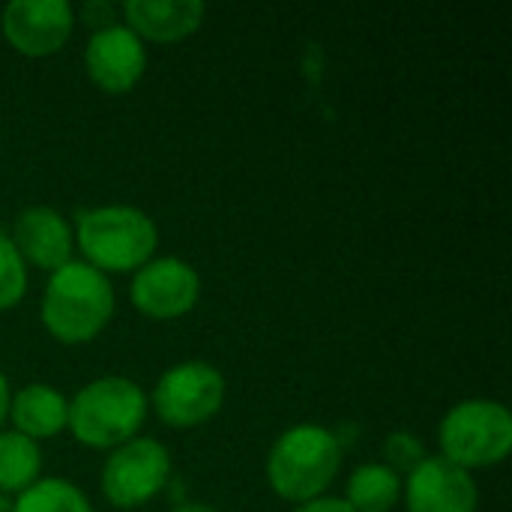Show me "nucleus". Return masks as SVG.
I'll return each mask as SVG.
<instances>
[{
	"label": "nucleus",
	"mask_w": 512,
	"mask_h": 512,
	"mask_svg": "<svg viewBox=\"0 0 512 512\" xmlns=\"http://www.w3.org/2000/svg\"><path fill=\"white\" fill-rule=\"evenodd\" d=\"M75 27V9L66 0H12L0 12V30L21 57L42 60L57 54Z\"/></svg>",
	"instance_id": "9"
},
{
	"label": "nucleus",
	"mask_w": 512,
	"mask_h": 512,
	"mask_svg": "<svg viewBox=\"0 0 512 512\" xmlns=\"http://www.w3.org/2000/svg\"><path fill=\"white\" fill-rule=\"evenodd\" d=\"M171 483V453L153 438H132L111 450L102 465V495L117 510H138L150 504Z\"/></svg>",
	"instance_id": "7"
},
{
	"label": "nucleus",
	"mask_w": 512,
	"mask_h": 512,
	"mask_svg": "<svg viewBox=\"0 0 512 512\" xmlns=\"http://www.w3.org/2000/svg\"><path fill=\"white\" fill-rule=\"evenodd\" d=\"M6 417H9V381L0 372V426L6 423Z\"/></svg>",
	"instance_id": "22"
},
{
	"label": "nucleus",
	"mask_w": 512,
	"mask_h": 512,
	"mask_svg": "<svg viewBox=\"0 0 512 512\" xmlns=\"http://www.w3.org/2000/svg\"><path fill=\"white\" fill-rule=\"evenodd\" d=\"M81 18L93 27V33L96 30H102V27H111V24H117L114 18H117V9L111 6V3H99V0H93V3H87L84 9H81Z\"/></svg>",
	"instance_id": "20"
},
{
	"label": "nucleus",
	"mask_w": 512,
	"mask_h": 512,
	"mask_svg": "<svg viewBox=\"0 0 512 512\" xmlns=\"http://www.w3.org/2000/svg\"><path fill=\"white\" fill-rule=\"evenodd\" d=\"M9 240L27 267L33 264L36 270H45V273H54L63 264H69L75 252V234L69 222L63 219L60 210L48 204L24 207L15 216V228Z\"/></svg>",
	"instance_id": "12"
},
{
	"label": "nucleus",
	"mask_w": 512,
	"mask_h": 512,
	"mask_svg": "<svg viewBox=\"0 0 512 512\" xmlns=\"http://www.w3.org/2000/svg\"><path fill=\"white\" fill-rule=\"evenodd\" d=\"M84 66L90 81L111 96L129 93L147 69V48L144 42L126 27L111 24L96 30L84 48Z\"/></svg>",
	"instance_id": "11"
},
{
	"label": "nucleus",
	"mask_w": 512,
	"mask_h": 512,
	"mask_svg": "<svg viewBox=\"0 0 512 512\" xmlns=\"http://www.w3.org/2000/svg\"><path fill=\"white\" fill-rule=\"evenodd\" d=\"M408 512H477L480 489L468 471L444 456H426L402 483Z\"/></svg>",
	"instance_id": "10"
},
{
	"label": "nucleus",
	"mask_w": 512,
	"mask_h": 512,
	"mask_svg": "<svg viewBox=\"0 0 512 512\" xmlns=\"http://www.w3.org/2000/svg\"><path fill=\"white\" fill-rule=\"evenodd\" d=\"M441 453L462 471L495 468L512 453V414L495 399H465L438 426Z\"/></svg>",
	"instance_id": "5"
},
{
	"label": "nucleus",
	"mask_w": 512,
	"mask_h": 512,
	"mask_svg": "<svg viewBox=\"0 0 512 512\" xmlns=\"http://www.w3.org/2000/svg\"><path fill=\"white\" fill-rule=\"evenodd\" d=\"M114 309L111 279L84 261H69L48 276L39 315L48 336L60 345H87L111 324Z\"/></svg>",
	"instance_id": "1"
},
{
	"label": "nucleus",
	"mask_w": 512,
	"mask_h": 512,
	"mask_svg": "<svg viewBox=\"0 0 512 512\" xmlns=\"http://www.w3.org/2000/svg\"><path fill=\"white\" fill-rule=\"evenodd\" d=\"M294 512H354L348 507L345 498H330V495H321L315 501H306V504H297Z\"/></svg>",
	"instance_id": "21"
},
{
	"label": "nucleus",
	"mask_w": 512,
	"mask_h": 512,
	"mask_svg": "<svg viewBox=\"0 0 512 512\" xmlns=\"http://www.w3.org/2000/svg\"><path fill=\"white\" fill-rule=\"evenodd\" d=\"M120 15L141 42L171 45L201 30L207 6L201 0H126Z\"/></svg>",
	"instance_id": "13"
},
{
	"label": "nucleus",
	"mask_w": 512,
	"mask_h": 512,
	"mask_svg": "<svg viewBox=\"0 0 512 512\" xmlns=\"http://www.w3.org/2000/svg\"><path fill=\"white\" fill-rule=\"evenodd\" d=\"M402 498V477L393 465H360L348 477V507L354 512H390Z\"/></svg>",
	"instance_id": "15"
},
{
	"label": "nucleus",
	"mask_w": 512,
	"mask_h": 512,
	"mask_svg": "<svg viewBox=\"0 0 512 512\" xmlns=\"http://www.w3.org/2000/svg\"><path fill=\"white\" fill-rule=\"evenodd\" d=\"M42 471L39 444L18 435L0 432V495H21L27 492Z\"/></svg>",
	"instance_id": "16"
},
{
	"label": "nucleus",
	"mask_w": 512,
	"mask_h": 512,
	"mask_svg": "<svg viewBox=\"0 0 512 512\" xmlns=\"http://www.w3.org/2000/svg\"><path fill=\"white\" fill-rule=\"evenodd\" d=\"M225 375L204 363L186 360L162 372L153 387V411L171 429H195L213 420L225 405Z\"/></svg>",
	"instance_id": "6"
},
{
	"label": "nucleus",
	"mask_w": 512,
	"mask_h": 512,
	"mask_svg": "<svg viewBox=\"0 0 512 512\" xmlns=\"http://www.w3.org/2000/svg\"><path fill=\"white\" fill-rule=\"evenodd\" d=\"M150 402L138 381L123 375H105L84 384L69 399L66 429L90 450H117L138 438L147 420Z\"/></svg>",
	"instance_id": "2"
},
{
	"label": "nucleus",
	"mask_w": 512,
	"mask_h": 512,
	"mask_svg": "<svg viewBox=\"0 0 512 512\" xmlns=\"http://www.w3.org/2000/svg\"><path fill=\"white\" fill-rule=\"evenodd\" d=\"M69 399L48 384H27L9 399V420L18 435L30 441L54 438L66 429Z\"/></svg>",
	"instance_id": "14"
},
{
	"label": "nucleus",
	"mask_w": 512,
	"mask_h": 512,
	"mask_svg": "<svg viewBox=\"0 0 512 512\" xmlns=\"http://www.w3.org/2000/svg\"><path fill=\"white\" fill-rule=\"evenodd\" d=\"M12 512H93V507L75 483L63 477H48L21 492L12 504Z\"/></svg>",
	"instance_id": "17"
},
{
	"label": "nucleus",
	"mask_w": 512,
	"mask_h": 512,
	"mask_svg": "<svg viewBox=\"0 0 512 512\" xmlns=\"http://www.w3.org/2000/svg\"><path fill=\"white\" fill-rule=\"evenodd\" d=\"M27 294V264L12 246L9 234L0 231V312L15 309Z\"/></svg>",
	"instance_id": "18"
},
{
	"label": "nucleus",
	"mask_w": 512,
	"mask_h": 512,
	"mask_svg": "<svg viewBox=\"0 0 512 512\" xmlns=\"http://www.w3.org/2000/svg\"><path fill=\"white\" fill-rule=\"evenodd\" d=\"M171 512H219L213 504H195V501H189V504H180V507H174Z\"/></svg>",
	"instance_id": "23"
},
{
	"label": "nucleus",
	"mask_w": 512,
	"mask_h": 512,
	"mask_svg": "<svg viewBox=\"0 0 512 512\" xmlns=\"http://www.w3.org/2000/svg\"><path fill=\"white\" fill-rule=\"evenodd\" d=\"M72 234L84 264L105 276L141 270L159 246L156 222L132 204H102L81 210Z\"/></svg>",
	"instance_id": "3"
},
{
	"label": "nucleus",
	"mask_w": 512,
	"mask_h": 512,
	"mask_svg": "<svg viewBox=\"0 0 512 512\" xmlns=\"http://www.w3.org/2000/svg\"><path fill=\"white\" fill-rule=\"evenodd\" d=\"M132 306L150 321H177L201 300V276L183 258H150L135 270L129 288Z\"/></svg>",
	"instance_id": "8"
},
{
	"label": "nucleus",
	"mask_w": 512,
	"mask_h": 512,
	"mask_svg": "<svg viewBox=\"0 0 512 512\" xmlns=\"http://www.w3.org/2000/svg\"><path fill=\"white\" fill-rule=\"evenodd\" d=\"M387 456H390V462H396V465H408V471L426 459L420 441H414V438L405 435V432H396V435L387 441Z\"/></svg>",
	"instance_id": "19"
},
{
	"label": "nucleus",
	"mask_w": 512,
	"mask_h": 512,
	"mask_svg": "<svg viewBox=\"0 0 512 512\" xmlns=\"http://www.w3.org/2000/svg\"><path fill=\"white\" fill-rule=\"evenodd\" d=\"M342 468L339 438L315 423H300L285 429L267 453V483L291 504H306L321 498Z\"/></svg>",
	"instance_id": "4"
}]
</instances>
